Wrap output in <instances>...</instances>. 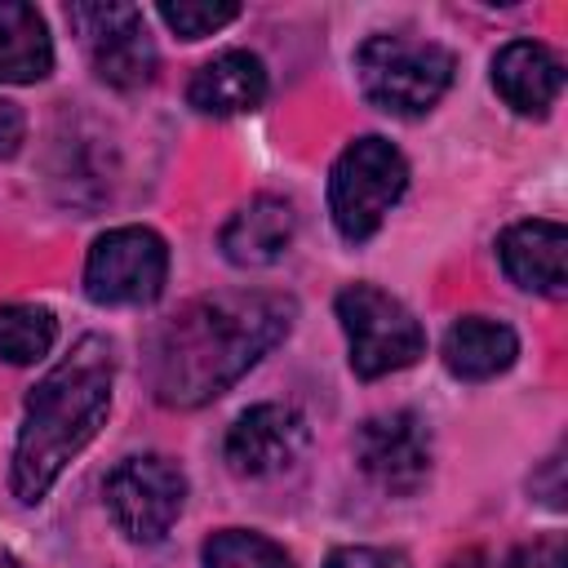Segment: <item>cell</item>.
Returning <instances> with one entry per match:
<instances>
[{
    "mask_svg": "<svg viewBox=\"0 0 568 568\" xmlns=\"http://www.w3.org/2000/svg\"><path fill=\"white\" fill-rule=\"evenodd\" d=\"M297 302L262 288L209 293L178 306L151 337V390L164 408H200L231 390L275 342L288 337Z\"/></svg>",
    "mask_w": 568,
    "mask_h": 568,
    "instance_id": "cell-1",
    "label": "cell"
},
{
    "mask_svg": "<svg viewBox=\"0 0 568 568\" xmlns=\"http://www.w3.org/2000/svg\"><path fill=\"white\" fill-rule=\"evenodd\" d=\"M111 386H115V351L106 337L89 333L80 337L27 395L22 430L13 444L9 488L18 501L36 506L67 462L102 430L111 413Z\"/></svg>",
    "mask_w": 568,
    "mask_h": 568,
    "instance_id": "cell-2",
    "label": "cell"
},
{
    "mask_svg": "<svg viewBox=\"0 0 568 568\" xmlns=\"http://www.w3.org/2000/svg\"><path fill=\"white\" fill-rule=\"evenodd\" d=\"M453 53L435 40H417L404 31L368 36L355 49L359 93L386 115H426L453 84Z\"/></svg>",
    "mask_w": 568,
    "mask_h": 568,
    "instance_id": "cell-3",
    "label": "cell"
},
{
    "mask_svg": "<svg viewBox=\"0 0 568 568\" xmlns=\"http://www.w3.org/2000/svg\"><path fill=\"white\" fill-rule=\"evenodd\" d=\"M404 186H408L404 155L377 133L355 138L333 160V173H328V213H333L337 235L351 244L368 240L386 222V213L404 195Z\"/></svg>",
    "mask_w": 568,
    "mask_h": 568,
    "instance_id": "cell-4",
    "label": "cell"
},
{
    "mask_svg": "<svg viewBox=\"0 0 568 568\" xmlns=\"http://www.w3.org/2000/svg\"><path fill=\"white\" fill-rule=\"evenodd\" d=\"M337 320L351 346V373L373 382L422 359L426 333L417 315L377 284H346L337 293Z\"/></svg>",
    "mask_w": 568,
    "mask_h": 568,
    "instance_id": "cell-5",
    "label": "cell"
},
{
    "mask_svg": "<svg viewBox=\"0 0 568 568\" xmlns=\"http://www.w3.org/2000/svg\"><path fill=\"white\" fill-rule=\"evenodd\" d=\"M169 280V248L151 226H115L93 240L84 293L98 306H146Z\"/></svg>",
    "mask_w": 568,
    "mask_h": 568,
    "instance_id": "cell-6",
    "label": "cell"
},
{
    "mask_svg": "<svg viewBox=\"0 0 568 568\" xmlns=\"http://www.w3.org/2000/svg\"><path fill=\"white\" fill-rule=\"evenodd\" d=\"M102 501L129 541H160L186 501V475L160 453L124 457L102 479Z\"/></svg>",
    "mask_w": 568,
    "mask_h": 568,
    "instance_id": "cell-7",
    "label": "cell"
},
{
    "mask_svg": "<svg viewBox=\"0 0 568 568\" xmlns=\"http://www.w3.org/2000/svg\"><path fill=\"white\" fill-rule=\"evenodd\" d=\"M67 22L80 36L93 75L111 89H142L155 75V44L138 4H71Z\"/></svg>",
    "mask_w": 568,
    "mask_h": 568,
    "instance_id": "cell-8",
    "label": "cell"
},
{
    "mask_svg": "<svg viewBox=\"0 0 568 568\" xmlns=\"http://www.w3.org/2000/svg\"><path fill=\"white\" fill-rule=\"evenodd\" d=\"M355 462L377 488L408 497L430 475V430L408 408L377 413L355 430Z\"/></svg>",
    "mask_w": 568,
    "mask_h": 568,
    "instance_id": "cell-9",
    "label": "cell"
},
{
    "mask_svg": "<svg viewBox=\"0 0 568 568\" xmlns=\"http://www.w3.org/2000/svg\"><path fill=\"white\" fill-rule=\"evenodd\" d=\"M311 426L288 404H253L226 430V466L244 479H266L302 462Z\"/></svg>",
    "mask_w": 568,
    "mask_h": 568,
    "instance_id": "cell-10",
    "label": "cell"
},
{
    "mask_svg": "<svg viewBox=\"0 0 568 568\" xmlns=\"http://www.w3.org/2000/svg\"><path fill=\"white\" fill-rule=\"evenodd\" d=\"M493 89L519 115H546L564 89V62L541 40H510L493 58Z\"/></svg>",
    "mask_w": 568,
    "mask_h": 568,
    "instance_id": "cell-11",
    "label": "cell"
},
{
    "mask_svg": "<svg viewBox=\"0 0 568 568\" xmlns=\"http://www.w3.org/2000/svg\"><path fill=\"white\" fill-rule=\"evenodd\" d=\"M564 253H568V231L559 222H515L510 231H501L497 240V257L501 271L528 288V293H546V297H564Z\"/></svg>",
    "mask_w": 568,
    "mask_h": 568,
    "instance_id": "cell-12",
    "label": "cell"
},
{
    "mask_svg": "<svg viewBox=\"0 0 568 568\" xmlns=\"http://www.w3.org/2000/svg\"><path fill=\"white\" fill-rule=\"evenodd\" d=\"M293 231H297V213H293L288 200L253 195L222 226V253H226V262L257 271V266H271V262H280L288 253Z\"/></svg>",
    "mask_w": 568,
    "mask_h": 568,
    "instance_id": "cell-13",
    "label": "cell"
},
{
    "mask_svg": "<svg viewBox=\"0 0 568 568\" xmlns=\"http://www.w3.org/2000/svg\"><path fill=\"white\" fill-rule=\"evenodd\" d=\"M262 98H266V67L248 49H226L209 58L186 84V102L200 115H244L262 106Z\"/></svg>",
    "mask_w": 568,
    "mask_h": 568,
    "instance_id": "cell-14",
    "label": "cell"
},
{
    "mask_svg": "<svg viewBox=\"0 0 568 568\" xmlns=\"http://www.w3.org/2000/svg\"><path fill=\"white\" fill-rule=\"evenodd\" d=\"M519 355V337L510 324L501 320H484V315H462L448 333H444V364L453 377L462 382H488L497 373H506Z\"/></svg>",
    "mask_w": 568,
    "mask_h": 568,
    "instance_id": "cell-15",
    "label": "cell"
},
{
    "mask_svg": "<svg viewBox=\"0 0 568 568\" xmlns=\"http://www.w3.org/2000/svg\"><path fill=\"white\" fill-rule=\"evenodd\" d=\"M53 71V40L44 18L22 4H0V84H36Z\"/></svg>",
    "mask_w": 568,
    "mask_h": 568,
    "instance_id": "cell-16",
    "label": "cell"
},
{
    "mask_svg": "<svg viewBox=\"0 0 568 568\" xmlns=\"http://www.w3.org/2000/svg\"><path fill=\"white\" fill-rule=\"evenodd\" d=\"M58 337V324L44 306H27V302H9L0 306V359L4 364H36L49 355Z\"/></svg>",
    "mask_w": 568,
    "mask_h": 568,
    "instance_id": "cell-17",
    "label": "cell"
},
{
    "mask_svg": "<svg viewBox=\"0 0 568 568\" xmlns=\"http://www.w3.org/2000/svg\"><path fill=\"white\" fill-rule=\"evenodd\" d=\"M204 568H293L288 550L248 528H222L204 541Z\"/></svg>",
    "mask_w": 568,
    "mask_h": 568,
    "instance_id": "cell-18",
    "label": "cell"
},
{
    "mask_svg": "<svg viewBox=\"0 0 568 568\" xmlns=\"http://www.w3.org/2000/svg\"><path fill=\"white\" fill-rule=\"evenodd\" d=\"M160 22L169 27V31H178L182 40H200V36H213V31H222L226 22H235L240 18V4H231V0H164L160 9Z\"/></svg>",
    "mask_w": 568,
    "mask_h": 568,
    "instance_id": "cell-19",
    "label": "cell"
},
{
    "mask_svg": "<svg viewBox=\"0 0 568 568\" xmlns=\"http://www.w3.org/2000/svg\"><path fill=\"white\" fill-rule=\"evenodd\" d=\"M324 568H404V564H399V555L377 550V546H342L328 555Z\"/></svg>",
    "mask_w": 568,
    "mask_h": 568,
    "instance_id": "cell-20",
    "label": "cell"
},
{
    "mask_svg": "<svg viewBox=\"0 0 568 568\" xmlns=\"http://www.w3.org/2000/svg\"><path fill=\"white\" fill-rule=\"evenodd\" d=\"M22 138H27V115H22V106L0 98V160L18 155Z\"/></svg>",
    "mask_w": 568,
    "mask_h": 568,
    "instance_id": "cell-21",
    "label": "cell"
},
{
    "mask_svg": "<svg viewBox=\"0 0 568 568\" xmlns=\"http://www.w3.org/2000/svg\"><path fill=\"white\" fill-rule=\"evenodd\" d=\"M541 559H546V541H537V546H519V550L510 555V568H541Z\"/></svg>",
    "mask_w": 568,
    "mask_h": 568,
    "instance_id": "cell-22",
    "label": "cell"
},
{
    "mask_svg": "<svg viewBox=\"0 0 568 568\" xmlns=\"http://www.w3.org/2000/svg\"><path fill=\"white\" fill-rule=\"evenodd\" d=\"M564 564H568V550H564L559 537H550V541H546V559H541V568H564Z\"/></svg>",
    "mask_w": 568,
    "mask_h": 568,
    "instance_id": "cell-23",
    "label": "cell"
},
{
    "mask_svg": "<svg viewBox=\"0 0 568 568\" xmlns=\"http://www.w3.org/2000/svg\"><path fill=\"white\" fill-rule=\"evenodd\" d=\"M448 568H488V559H484V550H462Z\"/></svg>",
    "mask_w": 568,
    "mask_h": 568,
    "instance_id": "cell-24",
    "label": "cell"
},
{
    "mask_svg": "<svg viewBox=\"0 0 568 568\" xmlns=\"http://www.w3.org/2000/svg\"><path fill=\"white\" fill-rule=\"evenodd\" d=\"M0 568H18V559H13V555H9L4 546H0Z\"/></svg>",
    "mask_w": 568,
    "mask_h": 568,
    "instance_id": "cell-25",
    "label": "cell"
}]
</instances>
